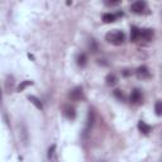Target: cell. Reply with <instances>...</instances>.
I'll return each instance as SVG.
<instances>
[{
    "label": "cell",
    "instance_id": "1",
    "mask_svg": "<svg viewBox=\"0 0 162 162\" xmlns=\"http://www.w3.org/2000/svg\"><path fill=\"white\" fill-rule=\"evenodd\" d=\"M105 39H106L109 43L114 45V46H120V45L124 43V40H126V34L122 32V31L115 29V31H112V32H109V33H106Z\"/></svg>",
    "mask_w": 162,
    "mask_h": 162
},
{
    "label": "cell",
    "instance_id": "2",
    "mask_svg": "<svg viewBox=\"0 0 162 162\" xmlns=\"http://www.w3.org/2000/svg\"><path fill=\"white\" fill-rule=\"evenodd\" d=\"M146 9H147V3L146 2H141V0L134 2L130 5V10H132V13H134V14H142V13H144Z\"/></svg>",
    "mask_w": 162,
    "mask_h": 162
},
{
    "label": "cell",
    "instance_id": "3",
    "mask_svg": "<svg viewBox=\"0 0 162 162\" xmlns=\"http://www.w3.org/2000/svg\"><path fill=\"white\" fill-rule=\"evenodd\" d=\"M94 122H95V112H94L92 109H90V110H89V114H87V119H86V127H85V129H84V136H85V137L89 134L91 127L94 126Z\"/></svg>",
    "mask_w": 162,
    "mask_h": 162
},
{
    "label": "cell",
    "instance_id": "4",
    "mask_svg": "<svg viewBox=\"0 0 162 162\" xmlns=\"http://www.w3.org/2000/svg\"><path fill=\"white\" fill-rule=\"evenodd\" d=\"M70 99L74 100V101H80L84 99V91H83V87H75L70 91Z\"/></svg>",
    "mask_w": 162,
    "mask_h": 162
},
{
    "label": "cell",
    "instance_id": "5",
    "mask_svg": "<svg viewBox=\"0 0 162 162\" xmlns=\"http://www.w3.org/2000/svg\"><path fill=\"white\" fill-rule=\"evenodd\" d=\"M63 114L67 119H70V120H74L76 118V110H75V108L71 106V105H65L63 106Z\"/></svg>",
    "mask_w": 162,
    "mask_h": 162
},
{
    "label": "cell",
    "instance_id": "6",
    "mask_svg": "<svg viewBox=\"0 0 162 162\" xmlns=\"http://www.w3.org/2000/svg\"><path fill=\"white\" fill-rule=\"evenodd\" d=\"M119 17H123V11H119V13H117V14H113V13H105V14L103 15V20L105 23H113Z\"/></svg>",
    "mask_w": 162,
    "mask_h": 162
},
{
    "label": "cell",
    "instance_id": "7",
    "mask_svg": "<svg viewBox=\"0 0 162 162\" xmlns=\"http://www.w3.org/2000/svg\"><path fill=\"white\" fill-rule=\"evenodd\" d=\"M153 29L151 28H146V29H141V37L139 39H143V40H151L153 38Z\"/></svg>",
    "mask_w": 162,
    "mask_h": 162
},
{
    "label": "cell",
    "instance_id": "8",
    "mask_svg": "<svg viewBox=\"0 0 162 162\" xmlns=\"http://www.w3.org/2000/svg\"><path fill=\"white\" fill-rule=\"evenodd\" d=\"M142 100V92L139 89H134L130 94V103L133 104H138Z\"/></svg>",
    "mask_w": 162,
    "mask_h": 162
},
{
    "label": "cell",
    "instance_id": "9",
    "mask_svg": "<svg viewBox=\"0 0 162 162\" xmlns=\"http://www.w3.org/2000/svg\"><path fill=\"white\" fill-rule=\"evenodd\" d=\"M141 37V29L136 25H132L130 27V40L132 42H137Z\"/></svg>",
    "mask_w": 162,
    "mask_h": 162
},
{
    "label": "cell",
    "instance_id": "10",
    "mask_svg": "<svg viewBox=\"0 0 162 162\" xmlns=\"http://www.w3.org/2000/svg\"><path fill=\"white\" fill-rule=\"evenodd\" d=\"M28 100L37 108V109H39V110H43V103L42 101H40L37 96H34V95H29L28 96Z\"/></svg>",
    "mask_w": 162,
    "mask_h": 162
},
{
    "label": "cell",
    "instance_id": "11",
    "mask_svg": "<svg viewBox=\"0 0 162 162\" xmlns=\"http://www.w3.org/2000/svg\"><path fill=\"white\" fill-rule=\"evenodd\" d=\"M137 76L142 79H147V77H150V71H148L146 66H141L137 69Z\"/></svg>",
    "mask_w": 162,
    "mask_h": 162
},
{
    "label": "cell",
    "instance_id": "12",
    "mask_svg": "<svg viewBox=\"0 0 162 162\" xmlns=\"http://www.w3.org/2000/svg\"><path fill=\"white\" fill-rule=\"evenodd\" d=\"M138 129H139L142 133L147 134V133H150V132L152 130V127H151V126H148V124L146 123V122L141 120V122H138Z\"/></svg>",
    "mask_w": 162,
    "mask_h": 162
},
{
    "label": "cell",
    "instance_id": "13",
    "mask_svg": "<svg viewBox=\"0 0 162 162\" xmlns=\"http://www.w3.org/2000/svg\"><path fill=\"white\" fill-rule=\"evenodd\" d=\"M76 61H77V65H79L80 67H85L86 63H87V57H86L85 53H79Z\"/></svg>",
    "mask_w": 162,
    "mask_h": 162
},
{
    "label": "cell",
    "instance_id": "14",
    "mask_svg": "<svg viewBox=\"0 0 162 162\" xmlns=\"http://www.w3.org/2000/svg\"><path fill=\"white\" fill-rule=\"evenodd\" d=\"M105 81H106V85H108V86H114V85L117 84L118 79H117V76H115L114 74H109V75L105 77Z\"/></svg>",
    "mask_w": 162,
    "mask_h": 162
},
{
    "label": "cell",
    "instance_id": "15",
    "mask_svg": "<svg viewBox=\"0 0 162 162\" xmlns=\"http://www.w3.org/2000/svg\"><path fill=\"white\" fill-rule=\"evenodd\" d=\"M48 158L57 162V158H56V144H52L49 148H48Z\"/></svg>",
    "mask_w": 162,
    "mask_h": 162
},
{
    "label": "cell",
    "instance_id": "16",
    "mask_svg": "<svg viewBox=\"0 0 162 162\" xmlns=\"http://www.w3.org/2000/svg\"><path fill=\"white\" fill-rule=\"evenodd\" d=\"M29 85H33V81H29V80H25V81H23V83H20L19 84V86L17 87V90L20 92V91H23L27 86H29Z\"/></svg>",
    "mask_w": 162,
    "mask_h": 162
},
{
    "label": "cell",
    "instance_id": "17",
    "mask_svg": "<svg viewBox=\"0 0 162 162\" xmlns=\"http://www.w3.org/2000/svg\"><path fill=\"white\" fill-rule=\"evenodd\" d=\"M89 49L91 51V52H98V45H96V42L94 39H90V42H89Z\"/></svg>",
    "mask_w": 162,
    "mask_h": 162
},
{
    "label": "cell",
    "instance_id": "18",
    "mask_svg": "<svg viewBox=\"0 0 162 162\" xmlns=\"http://www.w3.org/2000/svg\"><path fill=\"white\" fill-rule=\"evenodd\" d=\"M155 112H156V114L160 117L161 114H162V101H157L156 103V105H155Z\"/></svg>",
    "mask_w": 162,
    "mask_h": 162
},
{
    "label": "cell",
    "instance_id": "19",
    "mask_svg": "<svg viewBox=\"0 0 162 162\" xmlns=\"http://www.w3.org/2000/svg\"><path fill=\"white\" fill-rule=\"evenodd\" d=\"M114 96L117 98V99H119L120 101H124V95H123V92H122L120 90H114Z\"/></svg>",
    "mask_w": 162,
    "mask_h": 162
},
{
    "label": "cell",
    "instance_id": "20",
    "mask_svg": "<svg viewBox=\"0 0 162 162\" xmlns=\"http://www.w3.org/2000/svg\"><path fill=\"white\" fill-rule=\"evenodd\" d=\"M23 136H24V144L28 143V132H27L25 124H23Z\"/></svg>",
    "mask_w": 162,
    "mask_h": 162
},
{
    "label": "cell",
    "instance_id": "21",
    "mask_svg": "<svg viewBox=\"0 0 162 162\" xmlns=\"http://www.w3.org/2000/svg\"><path fill=\"white\" fill-rule=\"evenodd\" d=\"M120 2L119 0H115V2H105V4L108 5V6H114V5H118Z\"/></svg>",
    "mask_w": 162,
    "mask_h": 162
},
{
    "label": "cell",
    "instance_id": "22",
    "mask_svg": "<svg viewBox=\"0 0 162 162\" xmlns=\"http://www.w3.org/2000/svg\"><path fill=\"white\" fill-rule=\"evenodd\" d=\"M130 74H132V72H130L129 70H124V71H123V75H124V76H129Z\"/></svg>",
    "mask_w": 162,
    "mask_h": 162
},
{
    "label": "cell",
    "instance_id": "23",
    "mask_svg": "<svg viewBox=\"0 0 162 162\" xmlns=\"http://www.w3.org/2000/svg\"><path fill=\"white\" fill-rule=\"evenodd\" d=\"M2 100H3V96H2V90H0V105H2Z\"/></svg>",
    "mask_w": 162,
    "mask_h": 162
}]
</instances>
